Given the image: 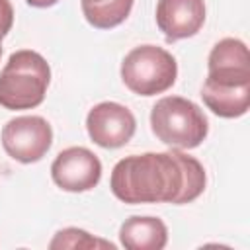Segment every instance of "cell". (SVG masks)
<instances>
[{"label":"cell","instance_id":"obj_16","mask_svg":"<svg viewBox=\"0 0 250 250\" xmlns=\"http://www.w3.org/2000/svg\"><path fill=\"white\" fill-rule=\"evenodd\" d=\"M0 57H2V43H0Z\"/></svg>","mask_w":250,"mask_h":250},{"label":"cell","instance_id":"obj_6","mask_svg":"<svg viewBox=\"0 0 250 250\" xmlns=\"http://www.w3.org/2000/svg\"><path fill=\"white\" fill-rule=\"evenodd\" d=\"M86 131L98 146L119 148L133 139L137 119L127 105L117 102H100L86 115Z\"/></svg>","mask_w":250,"mask_h":250},{"label":"cell","instance_id":"obj_9","mask_svg":"<svg viewBox=\"0 0 250 250\" xmlns=\"http://www.w3.org/2000/svg\"><path fill=\"white\" fill-rule=\"evenodd\" d=\"M207 109L225 119L242 117L250 107V80H221L207 76L201 86Z\"/></svg>","mask_w":250,"mask_h":250},{"label":"cell","instance_id":"obj_7","mask_svg":"<svg viewBox=\"0 0 250 250\" xmlns=\"http://www.w3.org/2000/svg\"><path fill=\"white\" fill-rule=\"evenodd\" d=\"M51 178L64 191H90L100 184L102 162L86 146H68L55 156L51 164Z\"/></svg>","mask_w":250,"mask_h":250},{"label":"cell","instance_id":"obj_4","mask_svg":"<svg viewBox=\"0 0 250 250\" xmlns=\"http://www.w3.org/2000/svg\"><path fill=\"white\" fill-rule=\"evenodd\" d=\"M178 62L172 53L158 45H139L121 62V80L137 96H156L174 86Z\"/></svg>","mask_w":250,"mask_h":250},{"label":"cell","instance_id":"obj_10","mask_svg":"<svg viewBox=\"0 0 250 250\" xmlns=\"http://www.w3.org/2000/svg\"><path fill=\"white\" fill-rule=\"evenodd\" d=\"M207 70V76L211 78L250 80V55L246 43L236 37H225L217 41L209 53Z\"/></svg>","mask_w":250,"mask_h":250},{"label":"cell","instance_id":"obj_12","mask_svg":"<svg viewBox=\"0 0 250 250\" xmlns=\"http://www.w3.org/2000/svg\"><path fill=\"white\" fill-rule=\"evenodd\" d=\"M133 2L135 0H80V8L92 27L111 29L129 18Z\"/></svg>","mask_w":250,"mask_h":250},{"label":"cell","instance_id":"obj_5","mask_svg":"<svg viewBox=\"0 0 250 250\" xmlns=\"http://www.w3.org/2000/svg\"><path fill=\"white\" fill-rule=\"evenodd\" d=\"M6 154L21 164L39 162L53 145V127L41 115H20L2 127Z\"/></svg>","mask_w":250,"mask_h":250},{"label":"cell","instance_id":"obj_15","mask_svg":"<svg viewBox=\"0 0 250 250\" xmlns=\"http://www.w3.org/2000/svg\"><path fill=\"white\" fill-rule=\"evenodd\" d=\"M29 6H33V8H51V6H55L59 0H25Z\"/></svg>","mask_w":250,"mask_h":250},{"label":"cell","instance_id":"obj_3","mask_svg":"<svg viewBox=\"0 0 250 250\" xmlns=\"http://www.w3.org/2000/svg\"><path fill=\"white\" fill-rule=\"evenodd\" d=\"M150 129L154 137L180 150L197 148L209 133V121L203 109L188 98L164 96L150 109Z\"/></svg>","mask_w":250,"mask_h":250},{"label":"cell","instance_id":"obj_14","mask_svg":"<svg viewBox=\"0 0 250 250\" xmlns=\"http://www.w3.org/2000/svg\"><path fill=\"white\" fill-rule=\"evenodd\" d=\"M14 25V8L10 0H0V43Z\"/></svg>","mask_w":250,"mask_h":250},{"label":"cell","instance_id":"obj_2","mask_svg":"<svg viewBox=\"0 0 250 250\" xmlns=\"http://www.w3.org/2000/svg\"><path fill=\"white\" fill-rule=\"evenodd\" d=\"M51 84V66L43 55L20 49L0 70V105L10 111L33 109L43 104Z\"/></svg>","mask_w":250,"mask_h":250},{"label":"cell","instance_id":"obj_8","mask_svg":"<svg viewBox=\"0 0 250 250\" xmlns=\"http://www.w3.org/2000/svg\"><path fill=\"white\" fill-rule=\"evenodd\" d=\"M154 18L168 43L193 37L205 23V0H158Z\"/></svg>","mask_w":250,"mask_h":250},{"label":"cell","instance_id":"obj_11","mask_svg":"<svg viewBox=\"0 0 250 250\" xmlns=\"http://www.w3.org/2000/svg\"><path fill=\"white\" fill-rule=\"evenodd\" d=\"M119 242L127 250H162L168 244V229L158 217L133 215L119 227Z\"/></svg>","mask_w":250,"mask_h":250},{"label":"cell","instance_id":"obj_13","mask_svg":"<svg viewBox=\"0 0 250 250\" xmlns=\"http://www.w3.org/2000/svg\"><path fill=\"white\" fill-rule=\"evenodd\" d=\"M49 248H53V250L55 248H109V250H113L115 244L109 240L96 238L82 229L66 227V229H61L53 236V240L49 242Z\"/></svg>","mask_w":250,"mask_h":250},{"label":"cell","instance_id":"obj_1","mask_svg":"<svg viewBox=\"0 0 250 250\" xmlns=\"http://www.w3.org/2000/svg\"><path fill=\"white\" fill-rule=\"evenodd\" d=\"M205 184L201 162L180 148L125 156L113 166L109 178L111 193L129 205L191 203L205 191Z\"/></svg>","mask_w":250,"mask_h":250}]
</instances>
